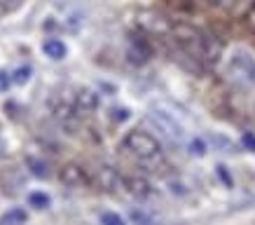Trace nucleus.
Wrapping results in <instances>:
<instances>
[{"label":"nucleus","instance_id":"obj_1","mask_svg":"<svg viewBox=\"0 0 255 225\" xmlns=\"http://www.w3.org/2000/svg\"><path fill=\"white\" fill-rule=\"evenodd\" d=\"M173 40L190 59L204 63V66H216L220 61L223 45L211 33L199 31L190 23H176L173 26Z\"/></svg>","mask_w":255,"mask_h":225},{"label":"nucleus","instance_id":"obj_2","mask_svg":"<svg viewBox=\"0 0 255 225\" xmlns=\"http://www.w3.org/2000/svg\"><path fill=\"white\" fill-rule=\"evenodd\" d=\"M122 148L143 164H157L164 160L162 143H159L150 132H143V129H131V132H127V136L122 139Z\"/></svg>","mask_w":255,"mask_h":225},{"label":"nucleus","instance_id":"obj_3","mask_svg":"<svg viewBox=\"0 0 255 225\" xmlns=\"http://www.w3.org/2000/svg\"><path fill=\"white\" fill-rule=\"evenodd\" d=\"M59 181H61L66 188H75V190H78V188H87L89 183H92L87 169L82 167V164H78V162L63 164L61 169H59Z\"/></svg>","mask_w":255,"mask_h":225},{"label":"nucleus","instance_id":"obj_4","mask_svg":"<svg viewBox=\"0 0 255 225\" xmlns=\"http://www.w3.org/2000/svg\"><path fill=\"white\" fill-rule=\"evenodd\" d=\"M94 181H96V186H99L101 190H106V193H115L117 188L122 186L120 171H117L115 167H110V164H101L99 169H96Z\"/></svg>","mask_w":255,"mask_h":225},{"label":"nucleus","instance_id":"obj_5","mask_svg":"<svg viewBox=\"0 0 255 225\" xmlns=\"http://www.w3.org/2000/svg\"><path fill=\"white\" fill-rule=\"evenodd\" d=\"M122 188L131 195V197H136V200H147V197L152 195L150 181L138 176V174H133V176H122Z\"/></svg>","mask_w":255,"mask_h":225},{"label":"nucleus","instance_id":"obj_6","mask_svg":"<svg viewBox=\"0 0 255 225\" xmlns=\"http://www.w3.org/2000/svg\"><path fill=\"white\" fill-rule=\"evenodd\" d=\"M232 68L239 73V75H244L246 80H251V82H255V59L248 52H244V49H237L232 56Z\"/></svg>","mask_w":255,"mask_h":225},{"label":"nucleus","instance_id":"obj_7","mask_svg":"<svg viewBox=\"0 0 255 225\" xmlns=\"http://www.w3.org/2000/svg\"><path fill=\"white\" fill-rule=\"evenodd\" d=\"M73 106H75V113H78V115H89V113H94V110L99 108V94L92 92V89H80V92L75 94Z\"/></svg>","mask_w":255,"mask_h":225},{"label":"nucleus","instance_id":"obj_8","mask_svg":"<svg viewBox=\"0 0 255 225\" xmlns=\"http://www.w3.org/2000/svg\"><path fill=\"white\" fill-rule=\"evenodd\" d=\"M150 54H152V49H150V45H147L143 38H138V35H133L131 38V47H129V61L131 63H145L147 59H150Z\"/></svg>","mask_w":255,"mask_h":225},{"label":"nucleus","instance_id":"obj_9","mask_svg":"<svg viewBox=\"0 0 255 225\" xmlns=\"http://www.w3.org/2000/svg\"><path fill=\"white\" fill-rule=\"evenodd\" d=\"M42 52H45L49 59L59 61V59H63V56L68 54V47H66V42H63V40L49 38V40H45V45H42Z\"/></svg>","mask_w":255,"mask_h":225},{"label":"nucleus","instance_id":"obj_10","mask_svg":"<svg viewBox=\"0 0 255 225\" xmlns=\"http://www.w3.org/2000/svg\"><path fill=\"white\" fill-rule=\"evenodd\" d=\"M28 221V214L23 209H9L0 216V223L2 225H19V223H26Z\"/></svg>","mask_w":255,"mask_h":225},{"label":"nucleus","instance_id":"obj_11","mask_svg":"<svg viewBox=\"0 0 255 225\" xmlns=\"http://www.w3.org/2000/svg\"><path fill=\"white\" fill-rule=\"evenodd\" d=\"M28 204H31L33 209H47L52 204V197L47 193H31L28 195Z\"/></svg>","mask_w":255,"mask_h":225},{"label":"nucleus","instance_id":"obj_12","mask_svg":"<svg viewBox=\"0 0 255 225\" xmlns=\"http://www.w3.org/2000/svg\"><path fill=\"white\" fill-rule=\"evenodd\" d=\"M244 26L248 28V33H253L255 35V0H251L246 5V9H244Z\"/></svg>","mask_w":255,"mask_h":225},{"label":"nucleus","instance_id":"obj_13","mask_svg":"<svg viewBox=\"0 0 255 225\" xmlns=\"http://www.w3.org/2000/svg\"><path fill=\"white\" fill-rule=\"evenodd\" d=\"M26 164H28L31 174H35V176H40V179H45L47 174H49V171H47V167H45V162H38L35 157H28V160H26Z\"/></svg>","mask_w":255,"mask_h":225},{"label":"nucleus","instance_id":"obj_14","mask_svg":"<svg viewBox=\"0 0 255 225\" xmlns=\"http://www.w3.org/2000/svg\"><path fill=\"white\" fill-rule=\"evenodd\" d=\"M28 78H31V68L28 66H21V68H16L14 73H12V82H16V85H23V82H28Z\"/></svg>","mask_w":255,"mask_h":225},{"label":"nucleus","instance_id":"obj_15","mask_svg":"<svg viewBox=\"0 0 255 225\" xmlns=\"http://www.w3.org/2000/svg\"><path fill=\"white\" fill-rule=\"evenodd\" d=\"M101 223L103 225H122V216H117V214H103L101 216Z\"/></svg>","mask_w":255,"mask_h":225},{"label":"nucleus","instance_id":"obj_16","mask_svg":"<svg viewBox=\"0 0 255 225\" xmlns=\"http://www.w3.org/2000/svg\"><path fill=\"white\" fill-rule=\"evenodd\" d=\"M21 5V0H0V9L2 12H14Z\"/></svg>","mask_w":255,"mask_h":225},{"label":"nucleus","instance_id":"obj_17","mask_svg":"<svg viewBox=\"0 0 255 225\" xmlns=\"http://www.w3.org/2000/svg\"><path fill=\"white\" fill-rule=\"evenodd\" d=\"M241 143L248 148V150H253L255 153V134H251V132H246L244 136H241Z\"/></svg>","mask_w":255,"mask_h":225},{"label":"nucleus","instance_id":"obj_18","mask_svg":"<svg viewBox=\"0 0 255 225\" xmlns=\"http://www.w3.org/2000/svg\"><path fill=\"white\" fill-rule=\"evenodd\" d=\"M169 5L180 9V12H190V9H192V2H183V0H169Z\"/></svg>","mask_w":255,"mask_h":225},{"label":"nucleus","instance_id":"obj_19","mask_svg":"<svg viewBox=\"0 0 255 225\" xmlns=\"http://www.w3.org/2000/svg\"><path fill=\"white\" fill-rule=\"evenodd\" d=\"M131 221L133 223H150L152 218L147 216V214H143V211H131Z\"/></svg>","mask_w":255,"mask_h":225},{"label":"nucleus","instance_id":"obj_20","mask_svg":"<svg viewBox=\"0 0 255 225\" xmlns=\"http://www.w3.org/2000/svg\"><path fill=\"white\" fill-rule=\"evenodd\" d=\"M209 5H213V7H232L237 0H206Z\"/></svg>","mask_w":255,"mask_h":225},{"label":"nucleus","instance_id":"obj_21","mask_svg":"<svg viewBox=\"0 0 255 225\" xmlns=\"http://www.w3.org/2000/svg\"><path fill=\"white\" fill-rule=\"evenodd\" d=\"M192 153H194V155H204V153H206L201 141H192Z\"/></svg>","mask_w":255,"mask_h":225},{"label":"nucleus","instance_id":"obj_22","mask_svg":"<svg viewBox=\"0 0 255 225\" xmlns=\"http://www.w3.org/2000/svg\"><path fill=\"white\" fill-rule=\"evenodd\" d=\"M218 174H220V179L227 183V186H232V181H230V176H227V171H225V167H218Z\"/></svg>","mask_w":255,"mask_h":225},{"label":"nucleus","instance_id":"obj_23","mask_svg":"<svg viewBox=\"0 0 255 225\" xmlns=\"http://www.w3.org/2000/svg\"><path fill=\"white\" fill-rule=\"evenodd\" d=\"M7 85H9V78L5 73H0V89H7Z\"/></svg>","mask_w":255,"mask_h":225},{"label":"nucleus","instance_id":"obj_24","mask_svg":"<svg viewBox=\"0 0 255 225\" xmlns=\"http://www.w3.org/2000/svg\"><path fill=\"white\" fill-rule=\"evenodd\" d=\"M0 155H2V146H0Z\"/></svg>","mask_w":255,"mask_h":225}]
</instances>
